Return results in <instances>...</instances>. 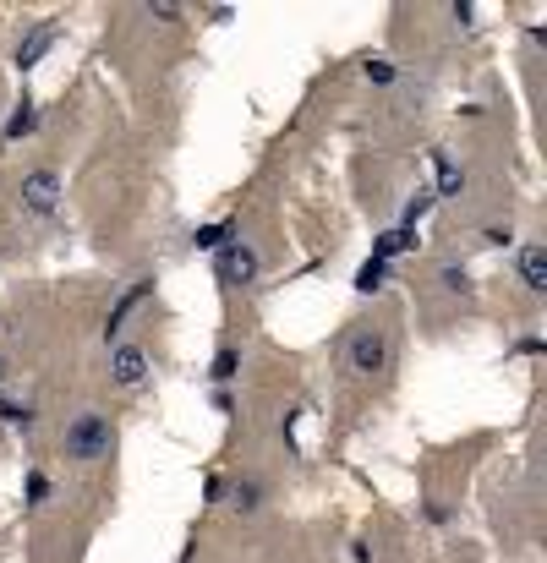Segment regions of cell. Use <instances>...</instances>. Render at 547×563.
I'll return each instance as SVG.
<instances>
[{
	"label": "cell",
	"instance_id": "6da1fadb",
	"mask_svg": "<svg viewBox=\"0 0 547 563\" xmlns=\"http://www.w3.org/2000/svg\"><path fill=\"white\" fill-rule=\"evenodd\" d=\"M394 361H400V318L389 307L378 318H356L351 328L340 334V372L345 378H389Z\"/></svg>",
	"mask_w": 547,
	"mask_h": 563
},
{
	"label": "cell",
	"instance_id": "7a4b0ae2",
	"mask_svg": "<svg viewBox=\"0 0 547 563\" xmlns=\"http://www.w3.org/2000/svg\"><path fill=\"white\" fill-rule=\"evenodd\" d=\"M115 454V416L99 405H83L61 427V460L66 465H99Z\"/></svg>",
	"mask_w": 547,
	"mask_h": 563
},
{
	"label": "cell",
	"instance_id": "3957f363",
	"mask_svg": "<svg viewBox=\"0 0 547 563\" xmlns=\"http://www.w3.org/2000/svg\"><path fill=\"white\" fill-rule=\"evenodd\" d=\"M110 383L115 389H143L148 383V350L137 345V339H126V345L110 356Z\"/></svg>",
	"mask_w": 547,
	"mask_h": 563
},
{
	"label": "cell",
	"instance_id": "277c9868",
	"mask_svg": "<svg viewBox=\"0 0 547 563\" xmlns=\"http://www.w3.org/2000/svg\"><path fill=\"white\" fill-rule=\"evenodd\" d=\"M6 383H11V356L0 350V389H6Z\"/></svg>",
	"mask_w": 547,
	"mask_h": 563
}]
</instances>
